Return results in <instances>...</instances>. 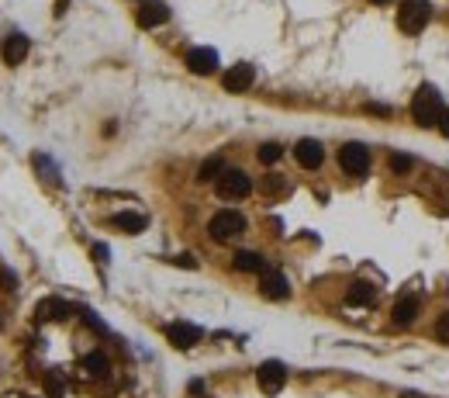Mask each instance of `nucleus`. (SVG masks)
Instances as JSON below:
<instances>
[{
  "mask_svg": "<svg viewBox=\"0 0 449 398\" xmlns=\"http://www.w3.org/2000/svg\"><path fill=\"white\" fill-rule=\"evenodd\" d=\"M401 398H418V395H411V392H408V395H401Z\"/></svg>",
  "mask_w": 449,
  "mask_h": 398,
  "instance_id": "nucleus-28",
  "label": "nucleus"
},
{
  "mask_svg": "<svg viewBox=\"0 0 449 398\" xmlns=\"http://www.w3.org/2000/svg\"><path fill=\"white\" fill-rule=\"evenodd\" d=\"M187 70L194 73V77H207V73H214L218 70V52L214 49H190L187 52Z\"/></svg>",
  "mask_w": 449,
  "mask_h": 398,
  "instance_id": "nucleus-9",
  "label": "nucleus"
},
{
  "mask_svg": "<svg viewBox=\"0 0 449 398\" xmlns=\"http://www.w3.org/2000/svg\"><path fill=\"white\" fill-rule=\"evenodd\" d=\"M373 301H377V291H373L370 284H363V281L349 284V291H346V305H353V308H366V305H373Z\"/></svg>",
  "mask_w": 449,
  "mask_h": 398,
  "instance_id": "nucleus-18",
  "label": "nucleus"
},
{
  "mask_svg": "<svg viewBox=\"0 0 449 398\" xmlns=\"http://www.w3.org/2000/svg\"><path fill=\"white\" fill-rule=\"evenodd\" d=\"M443 111H446L443 94H439L432 84H422L418 94L411 98V118H415V125H422V128H432V125H436V128H439Z\"/></svg>",
  "mask_w": 449,
  "mask_h": 398,
  "instance_id": "nucleus-1",
  "label": "nucleus"
},
{
  "mask_svg": "<svg viewBox=\"0 0 449 398\" xmlns=\"http://www.w3.org/2000/svg\"><path fill=\"white\" fill-rule=\"evenodd\" d=\"M294 160H297L304 170H318V167L325 163V149H322L318 139H301V142L294 146Z\"/></svg>",
  "mask_w": 449,
  "mask_h": 398,
  "instance_id": "nucleus-8",
  "label": "nucleus"
},
{
  "mask_svg": "<svg viewBox=\"0 0 449 398\" xmlns=\"http://www.w3.org/2000/svg\"><path fill=\"white\" fill-rule=\"evenodd\" d=\"M429 17H432L429 0H404L401 10H397V28L404 35H422L425 24H429Z\"/></svg>",
  "mask_w": 449,
  "mask_h": 398,
  "instance_id": "nucleus-2",
  "label": "nucleus"
},
{
  "mask_svg": "<svg viewBox=\"0 0 449 398\" xmlns=\"http://www.w3.org/2000/svg\"><path fill=\"white\" fill-rule=\"evenodd\" d=\"M436 339H439V343H449V312H443V315L436 319Z\"/></svg>",
  "mask_w": 449,
  "mask_h": 398,
  "instance_id": "nucleus-24",
  "label": "nucleus"
},
{
  "mask_svg": "<svg viewBox=\"0 0 449 398\" xmlns=\"http://www.w3.org/2000/svg\"><path fill=\"white\" fill-rule=\"evenodd\" d=\"M391 170H394V174H408V170H411V156H404V153H391Z\"/></svg>",
  "mask_w": 449,
  "mask_h": 398,
  "instance_id": "nucleus-23",
  "label": "nucleus"
},
{
  "mask_svg": "<svg viewBox=\"0 0 449 398\" xmlns=\"http://www.w3.org/2000/svg\"><path fill=\"white\" fill-rule=\"evenodd\" d=\"M214 191L221 201H242L253 194V181L246 170H225L218 181H214Z\"/></svg>",
  "mask_w": 449,
  "mask_h": 398,
  "instance_id": "nucleus-4",
  "label": "nucleus"
},
{
  "mask_svg": "<svg viewBox=\"0 0 449 398\" xmlns=\"http://www.w3.org/2000/svg\"><path fill=\"white\" fill-rule=\"evenodd\" d=\"M70 315V305L63 298H42L35 305V319L38 322H56V319H66Z\"/></svg>",
  "mask_w": 449,
  "mask_h": 398,
  "instance_id": "nucleus-14",
  "label": "nucleus"
},
{
  "mask_svg": "<svg viewBox=\"0 0 449 398\" xmlns=\"http://www.w3.org/2000/svg\"><path fill=\"white\" fill-rule=\"evenodd\" d=\"M290 191V184H287V177H280V174H267L263 181H260V194L263 198H283Z\"/></svg>",
  "mask_w": 449,
  "mask_h": 398,
  "instance_id": "nucleus-19",
  "label": "nucleus"
},
{
  "mask_svg": "<svg viewBox=\"0 0 449 398\" xmlns=\"http://www.w3.org/2000/svg\"><path fill=\"white\" fill-rule=\"evenodd\" d=\"M415 315H418V298H397L394 301V308H391V319L397 322V326H411L415 322Z\"/></svg>",
  "mask_w": 449,
  "mask_h": 398,
  "instance_id": "nucleus-16",
  "label": "nucleus"
},
{
  "mask_svg": "<svg viewBox=\"0 0 449 398\" xmlns=\"http://www.w3.org/2000/svg\"><path fill=\"white\" fill-rule=\"evenodd\" d=\"M232 267L242 270V274H263V257L253 253V250H239V253L232 257Z\"/></svg>",
  "mask_w": 449,
  "mask_h": 398,
  "instance_id": "nucleus-17",
  "label": "nucleus"
},
{
  "mask_svg": "<svg viewBox=\"0 0 449 398\" xmlns=\"http://www.w3.org/2000/svg\"><path fill=\"white\" fill-rule=\"evenodd\" d=\"M253 80H256V70H253L249 63H235V66L221 77V87H225L228 94H246V91L253 87Z\"/></svg>",
  "mask_w": 449,
  "mask_h": 398,
  "instance_id": "nucleus-7",
  "label": "nucleus"
},
{
  "mask_svg": "<svg viewBox=\"0 0 449 398\" xmlns=\"http://www.w3.org/2000/svg\"><path fill=\"white\" fill-rule=\"evenodd\" d=\"M339 167L349 174V177H366L370 174V149L359 146V142H346L339 149Z\"/></svg>",
  "mask_w": 449,
  "mask_h": 398,
  "instance_id": "nucleus-5",
  "label": "nucleus"
},
{
  "mask_svg": "<svg viewBox=\"0 0 449 398\" xmlns=\"http://www.w3.org/2000/svg\"><path fill=\"white\" fill-rule=\"evenodd\" d=\"M45 392H49V398H63V381L56 374H49L45 378Z\"/></svg>",
  "mask_w": 449,
  "mask_h": 398,
  "instance_id": "nucleus-25",
  "label": "nucleus"
},
{
  "mask_svg": "<svg viewBox=\"0 0 449 398\" xmlns=\"http://www.w3.org/2000/svg\"><path fill=\"white\" fill-rule=\"evenodd\" d=\"M111 225L114 229H121V232H128V236H139V232H145V215H139V211H118L114 218H111Z\"/></svg>",
  "mask_w": 449,
  "mask_h": 398,
  "instance_id": "nucleus-15",
  "label": "nucleus"
},
{
  "mask_svg": "<svg viewBox=\"0 0 449 398\" xmlns=\"http://www.w3.org/2000/svg\"><path fill=\"white\" fill-rule=\"evenodd\" d=\"M135 21H139V28H159V24L170 21V7L159 3V0H149L135 10Z\"/></svg>",
  "mask_w": 449,
  "mask_h": 398,
  "instance_id": "nucleus-10",
  "label": "nucleus"
},
{
  "mask_svg": "<svg viewBox=\"0 0 449 398\" xmlns=\"http://www.w3.org/2000/svg\"><path fill=\"white\" fill-rule=\"evenodd\" d=\"M256 156H260V163H276V160L283 156V149H280L276 142H263V146L256 149Z\"/></svg>",
  "mask_w": 449,
  "mask_h": 398,
  "instance_id": "nucleus-22",
  "label": "nucleus"
},
{
  "mask_svg": "<svg viewBox=\"0 0 449 398\" xmlns=\"http://www.w3.org/2000/svg\"><path fill=\"white\" fill-rule=\"evenodd\" d=\"M439 132L449 139V104H446V111H443V118H439Z\"/></svg>",
  "mask_w": 449,
  "mask_h": 398,
  "instance_id": "nucleus-26",
  "label": "nucleus"
},
{
  "mask_svg": "<svg viewBox=\"0 0 449 398\" xmlns=\"http://www.w3.org/2000/svg\"><path fill=\"white\" fill-rule=\"evenodd\" d=\"M373 3H387V0H373Z\"/></svg>",
  "mask_w": 449,
  "mask_h": 398,
  "instance_id": "nucleus-29",
  "label": "nucleus"
},
{
  "mask_svg": "<svg viewBox=\"0 0 449 398\" xmlns=\"http://www.w3.org/2000/svg\"><path fill=\"white\" fill-rule=\"evenodd\" d=\"M0 59H3L7 66L24 63V59H28V38H24V35H10V38H3V45H0Z\"/></svg>",
  "mask_w": 449,
  "mask_h": 398,
  "instance_id": "nucleus-13",
  "label": "nucleus"
},
{
  "mask_svg": "<svg viewBox=\"0 0 449 398\" xmlns=\"http://www.w3.org/2000/svg\"><path fill=\"white\" fill-rule=\"evenodd\" d=\"M207 232H211V239H214V243H228V239H235V236H242V232H246V218H242L239 211L225 208V211L211 215Z\"/></svg>",
  "mask_w": 449,
  "mask_h": 398,
  "instance_id": "nucleus-3",
  "label": "nucleus"
},
{
  "mask_svg": "<svg viewBox=\"0 0 449 398\" xmlns=\"http://www.w3.org/2000/svg\"><path fill=\"white\" fill-rule=\"evenodd\" d=\"M166 339H170L177 350H190V346L200 339V329L190 326V322H173V326L166 329Z\"/></svg>",
  "mask_w": 449,
  "mask_h": 398,
  "instance_id": "nucleus-12",
  "label": "nucleus"
},
{
  "mask_svg": "<svg viewBox=\"0 0 449 398\" xmlns=\"http://www.w3.org/2000/svg\"><path fill=\"white\" fill-rule=\"evenodd\" d=\"M260 291L273 301H283L290 295V284H287V277H283L280 270H263V274H260Z\"/></svg>",
  "mask_w": 449,
  "mask_h": 398,
  "instance_id": "nucleus-11",
  "label": "nucleus"
},
{
  "mask_svg": "<svg viewBox=\"0 0 449 398\" xmlns=\"http://www.w3.org/2000/svg\"><path fill=\"white\" fill-rule=\"evenodd\" d=\"M84 371H87L90 378H107L111 364H107L104 353H87V357H84Z\"/></svg>",
  "mask_w": 449,
  "mask_h": 398,
  "instance_id": "nucleus-21",
  "label": "nucleus"
},
{
  "mask_svg": "<svg viewBox=\"0 0 449 398\" xmlns=\"http://www.w3.org/2000/svg\"><path fill=\"white\" fill-rule=\"evenodd\" d=\"M173 263H180V267H197V263H194V257H187V253H183V257H177Z\"/></svg>",
  "mask_w": 449,
  "mask_h": 398,
  "instance_id": "nucleus-27",
  "label": "nucleus"
},
{
  "mask_svg": "<svg viewBox=\"0 0 449 398\" xmlns=\"http://www.w3.org/2000/svg\"><path fill=\"white\" fill-rule=\"evenodd\" d=\"M225 174V163H221V156H211V160H204L200 163V170H197V181L200 184H207V181H218Z\"/></svg>",
  "mask_w": 449,
  "mask_h": 398,
  "instance_id": "nucleus-20",
  "label": "nucleus"
},
{
  "mask_svg": "<svg viewBox=\"0 0 449 398\" xmlns=\"http://www.w3.org/2000/svg\"><path fill=\"white\" fill-rule=\"evenodd\" d=\"M283 381H287V367H283L280 360H263V364H260V371H256V385H260V392L276 395V392L283 388Z\"/></svg>",
  "mask_w": 449,
  "mask_h": 398,
  "instance_id": "nucleus-6",
  "label": "nucleus"
}]
</instances>
